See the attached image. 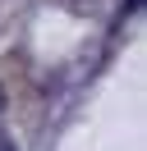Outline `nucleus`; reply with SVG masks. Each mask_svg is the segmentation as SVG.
Wrapping results in <instances>:
<instances>
[{
    "label": "nucleus",
    "mask_w": 147,
    "mask_h": 151,
    "mask_svg": "<svg viewBox=\"0 0 147 151\" xmlns=\"http://www.w3.org/2000/svg\"><path fill=\"white\" fill-rule=\"evenodd\" d=\"M0 151H14V142H9V137H5V133H0Z\"/></svg>",
    "instance_id": "nucleus-1"
}]
</instances>
